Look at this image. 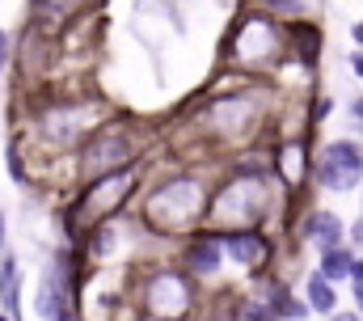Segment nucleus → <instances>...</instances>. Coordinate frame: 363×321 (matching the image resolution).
<instances>
[{
  "mask_svg": "<svg viewBox=\"0 0 363 321\" xmlns=\"http://www.w3.org/2000/svg\"><path fill=\"white\" fill-rule=\"evenodd\" d=\"M207 207H211V182L182 169V173H169L165 182H157L140 199L135 224L144 233H157V237L186 241L194 229L207 224Z\"/></svg>",
  "mask_w": 363,
  "mask_h": 321,
  "instance_id": "1",
  "label": "nucleus"
},
{
  "mask_svg": "<svg viewBox=\"0 0 363 321\" xmlns=\"http://www.w3.org/2000/svg\"><path fill=\"white\" fill-rule=\"evenodd\" d=\"M131 165H144V136H140L135 123H101L77 148L81 186L97 182V178H110V173H123Z\"/></svg>",
  "mask_w": 363,
  "mask_h": 321,
  "instance_id": "2",
  "label": "nucleus"
},
{
  "mask_svg": "<svg viewBox=\"0 0 363 321\" xmlns=\"http://www.w3.org/2000/svg\"><path fill=\"white\" fill-rule=\"evenodd\" d=\"M228 47H233L228 64H237L245 72H271L279 64H287V30L279 17L262 13V9H250L237 17Z\"/></svg>",
  "mask_w": 363,
  "mask_h": 321,
  "instance_id": "3",
  "label": "nucleus"
},
{
  "mask_svg": "<svg viewBox=\"0 0 363 321\" xmlns=\"http://www.w3.org/2000/svg\"><path fill=\"white\" fill-rule=\"evenodd\" d=\"M267 119V106H262V93L258 89H241V93H216L207 106H203V131L224 140V144H250L258 136Z\"/></svg>",
  "mask_w": 363,
  "mask_h": 321,
  "instance_id": "4",
  "label": "nucleus"
},
{
  "mask_svg": "<svg viewBox=\"0 0 363 321\" xmlns=\"http://www.w3.org/2000/svg\"><path fill=\"white\" fill-rule=\"evenodd\" d=\"M34 123H38V136L51 148H81L106 123V106L97 97H60L47 110H38Z\"/></svg>",
  "mask_w": 363,
  "mask_h": 321,
  "instance_id": "5",
  "label": "nucleus"
},
{
  "mask_svg": "<svg viewBox=\"0 0 363 321\" xmlns=\"http://www.w3.org/2000/svg\"><path fill=\"white\" fill-rule=\"evenodd\" d=\"M313 186L325 195H351L363 186V144L355 136H334L313 153Z\"/></svg>",
  "mask_w": 363,
  "mask_h": 321,
  "instance_id": "6",
  "label": "nucleus"
},
{
  "mask_svg": "<svg viewBox=\"0 0 363 321\" xmlns=\"http://www.w3.org/2000/svg\"><path fill=\"white\" fill-rule=\"evenodd\" d=\"M140 300H144V309L157 321H186L194 313V279L182 266H161L144 283Z\"/></svg>",
  "mask_w": 363,
  "mask_h": 321,
  "instance_id": "7",
  "label": "nucleus"
},
{
  "mask_svg": "<svg viewBox=\"0 0 363 321\" xmlns=\"http://www.w3.org/2000/svg\"><path fill=\"white\" fill-rule=\"evenodd\" d=\"M224 237V258L228 266L245 271L250 279H262L274 271V258H279V241L271 229H220Z\"/></svg>",
  "mask_w": 363,
  "mask_h": 321,
  "instance_id": "8",
  "label": "nucleus"
},
{
  "mask_svg": "<svg viewBox=\"0 0 363 321\" xmlns=\"http://www.w3.org/2000/svg\"><path fill=\"white\" fill-rule=\"evenodd\" d=\"M182 271L194 279V283H211V279H220V271L228 266V258H224V237H220V229H211V224H203V229H194L190 237L182 241V254H178Z\"/></svg>",
  "mask_w": 363,
  "mask_h": 321,
  "instance_id": "9",
  "label": "nucleus"
},
{
  "mask_svg": "<svg viewBox=\"0 0 363 321\" xmlns=\"http://www.w3.org/2000/svg\"><path fill=\"white\" fill-rule=\"evenodd\" d=\"M296 237H300V245L325 254L334 245H347V220L334 207H308L300 216V224H296Z\"/></svg>",
  "mask_w": 363,
  "mask_h": 321,
  "instance_id": "10",
  "label": "nucleus"
},
{
  "mask_svg": "<svg viewBox=\"0 0 363 321\" xmlns=\"http://www.w3.org/2000/svg\"><path fill=\"white\" fill-rule=\"evenodd\" d=\"M258 283V300H267L274 313H279V321H308L313 317V309H308V300L279 275V271H271V275H262V279H254Z\"/></svg>",
  "mask_w": 363,
  "mask_h": 321,
  "instance_id": "11",
  "label": "nucleus"
},
{
  "mask_svg": "<svg viewBox=\"0 0 363 321\" xmlns=\"http://www.w3.org/2000/svg\"><path fill=\"white\" fill-rule=\"evenodd\" d=\"M287 30V60L304 64V68H317L321 60V47H325V30L317 17H300V21H283Z\"/></svg>",
  "mask_w": 363,
  "mask_h": 321,
  "instance_id": "12",
  "label": "nucleus"
},
{
  "mask_svg": "<svg viewBox=\"0 0 363 321\" xmlns=\"http://www.w3.org/2000/svg\"><path fill=\"white\" fill-rule=\"evenodd\" d=\"M300 296L308 300L313 317H334V313L342 309L338 283H330V279H325V275H317V271H308V275H304V288H300Z\"/></svg>",
  "mask_w": 363,
  "mask_h": 321,
  "instance_id": "13",
  "label": "nucleus"
},
{
  "mask_svg": "<svg viewBox=\"0 0 363 321\" xmlns=\"http://www.w3.org/2000/svg\"><path fill=\"white\" fill-rule=\"evenodd\" d=\"M0 309L13 321H21V258L13 249L0 254Z\"/></svg>",
  "mask_w": 363,
  "mask_h": 321,
  "instance_id": "14",
  "label": "nucleus"
},
{
  "mask_svg": "<svg viewBox=\"0 0 363 321\" xmlns=\"http://www.w3.org/2000/svg\"><path fill=\"white\" fill-rule=\"evenodd\" d=\"M355 262H359V249H351V245H334V249H325V254H317V275H325L330 283H351V271H355Z\"/></svg>",
  "mask_w": 363,
  "mask_h": 321,
  "instance_id": "15",
  "label": "nucleus"
},
{
  "mask_svg": "<svg viewBox=\"0 0 363 321\" xmlns=\"http://www.w3.org/2000/svg\"><path fill=\"white\" fill-rule=\"evenodd\" d=\"M4 160H9V182H13V186H21V190H30V165H26V153H21V144H17V140L9 144Z\"/></svg>",
  "mask_w": 363,
  "mask_h": 321,
  "instance_id": "16",
  "label": "nucleus"
},
{
  "mask_svg": "<svg viewBox=\"0 0 363 321\" xmlns=\"http://www.w3.org/2000/svg\"><path fill=\"white\" fill-rule=\"evenodd\" d=\"M241 321H279V313L258 296H241Z\"/></svg>",
  "mask_w": 363,
  "mask_h": 321,
  "instance_id": "17",
  "label": "nucleus"
},
{
  "mask_svg": "<svg viewBox=\"0 0 363 321\" xmlns=\"http://www.w3.org/2000/svg\"><path fill=\"white\" fill-rule=\"evenodd\" d=\"M330 110H334V97L330 93H317L313 97V110H308V127H321L330 119Z\"/></svg>",
  "mask_w": 363,
  "mask_h": 321,
  "instance_id": "18",
  "label": "nucleus"
},
{
  "mask_svg": "<svg viewBox=\"0 0 363 321\" xmlns=\"http://www.w3.org/2000/svg\"><path fill=\"white\" fill-rule=\"evenodd\" d=\"M347 119H351L355 136H363V93H355V97L347 102Z\"/></svg>",
  "mask_w": 363,
  "mask_h": 321,
  "instance_id": "19",
  "label": "nucleus"
},
{
  "mask_svg": "<svg viewBox=\"0 0 363 321\" xmlns=\"http://www.w3.org/2000/svg\"><path fill=\"white\" fill-rule=\"evenodd\" d=\"M347 245H351V249H363V212L347 224Z\"/></svg>",
  "mask_w": 363,
  "mask_h": 321,
  "instance_id": "20",
  "label": "nucleus"
},
{
  "mask_svg": "<svg viewBox=\"0 0 363 321\" xmlns=\"http://www.w3.org/2000/svg\"><path fill=\"white\" fill-rule=\"evenodd\" d=\"M347 68H351V77L363 80V47H351V55H347Z\"/></svg>",
  "mask_w": 363,
  "mask_h": 321,
  "instance_id": "21",
  "label": "nucleus"
},
{
  "mask_svg": "<svg viewBox=\"0 0 363 321\" xmlns=\"http://www.w3.org/2000/svg\"><path fill=\"white\" fill-rule=\"evenodd\" d=\"M325 321H363V313L359 309H338L334 317H325Z\"/></svg>",
  "mask_w": 363,
  "mask_h": 321,
  "instance_id": "22",
  "label": "nucleus"
},
{
  "mask_svg": "<svg viewBox=\"0 0 363 321\" xmlns=\"http://www.w3.org/2000/svg\"><path fill=\"white\" fill-rule=\"evenodd\" d=\"M0 254H9V216L0 212Z\"/></svg>",
  "mask_w": 363,
  "mask_h": 321,
  "instance_id": "23",
  "label": "nucleus"
},
{
  "mask_svg": "<svg viewBox=\"0 0 363 321\" xmlns=\"http://www.w3.org/2000/svg\"><path fill=\"white\" fill-rule=\"evenodd\" d=\"M347 34H351V47H363V21H351Z\"/></svg>",
  "mask_w": 363,
  "mask_h": 321,
  "instance_id": "24",
  "label": "nucleus"
},
{
  "mask_svg": "<svg viewBox=\"0 0 363 321\" xmlns=\"http://www.w3.org/2000/svg\"><path fill=\"white\" fill-rule=\"evenodd\" d=\"M0 321H13V317H9V313H4V309H0Z\"/></svg>",
  "mask_w": 363,
  "mask_h": 321,
  "instance_id": "25",
  "label": "nucleus"
},
{
  "mask_svg": "<svg viewBox=\"0 0 363 321\" xmlns=\"http://www.w3.org/2000/svg\"><path fill=\"white\" fill-rule=\"evenodd\" d=\"M359 203H363V186H359Z\"/></svg>",
  "mask_w": 363,
  "mask_h": 321,
  "instance_id": "26",
  "label": "nucleus"
}]
</instances>
